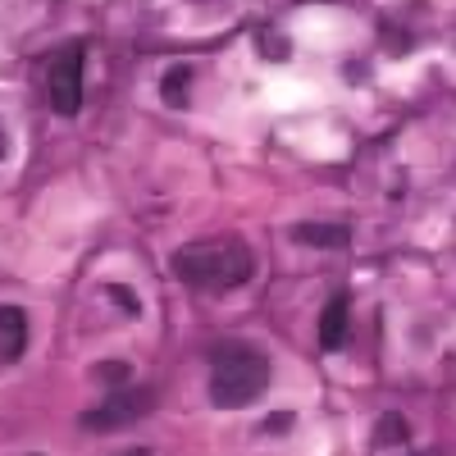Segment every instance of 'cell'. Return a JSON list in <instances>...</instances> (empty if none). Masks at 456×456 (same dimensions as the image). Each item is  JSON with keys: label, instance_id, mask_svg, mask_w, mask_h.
<instances>
[{"label": "cell", "instance_id": "4fadbf2b", "mask_svg": "<svg viewBox=\"0 0 456 456\" xmlns=\"http://www.w3.org/2000/svg\"><path fill=\"white\" fill-rule=\"evenodd\" d=\"M128 456H146V452H128Z\"/></svg>", "mask_w": 456, "mask_h": 456}, {"label": "cell", "instance_id": "5b68a950", "mask_svg": "<svg viewBox=\"0 0 456 456\" xmlns=\"http://www.w3.org/2000/svg\"><path fill=\"white\" fill-rule=\"evenodd\" d=\"M347 329H352V297L338 292V297H329V306L320 311V347L324 352L347 347Z\"/></svg>", "mask_w": 456, "mask_h": 456}, {"label": "cell", "instance_id": "ba28073f", "mask_svg": "<svg viewBox=\"0 0 456 456\" xmlns=\"http://www.w3.org/2000/svg\"><path fill=\"white\" fill-rule=\"evenodd\" d=\"M411 443V425L402 420L397 411H384L374 420V447H406Z\"/></svg>", "mask_w": 456, "mask_h": 456}, {"label": "cell", "instance_id": "7a4b0ae2", "mask_svg": "<svg viewBox=\"0 0 456 456\" xmlns=\"http://www.w3.org/2000/svg\"><path fill=\"white\" fill-rule=\"evenodd\" d=\"M270 388V361L251 342H219L210 352V402L224 411L251 406Z\"/></svg>", "mask_w": 456, "mask_h": 456}, {"label": "cell", "instance_id": "8fae6325", "mask_svg": "<svg viewBox=\"0 0 456 456\" xmlns=\"http://www.w3.org/2000/svg\"><path fill=\"white\" fill-rule=\"evenodd\" d=\"M96 379H105V384H119V388H124V384H128V365H124V361H101V365H96Z\"/></svg>", "mask_w": 456, "mask_h": 456}, {"label": "cell", "instance_id": "8992f818", "mask_svg": "<svg viewBox=\"0 0 456 456\" xmlns=\"http://www.w3.org/2000/svg\"><path fill=\"white\" fill-rule=\"evenodd\" d=\"M28 347V315L19 306H0V365L19 361Z\"/></svg>", "mask_w": 456, "mask_h": 456}, {"label": "cell", "instance_id": "3957f363", "mask_svg": "<svg viewBox=\"0 0 456 456\" xmlns=\"http://www.w3.org/2000/svg\"><path fill=\"white\" fill-rule=\"evenodd\" d=\"M83 69H87V46L83 42H69L55 51L51 69H46V92H51V105L55 114L73 119L83 105Z\"/></svg>", "mask_w": 456, "mask_h": 456}, {"label": "cell", "instance_id": "6da1fadb", "mask_svg": "<svg viewBox=\"0 0 456 456\" xmlns=\"http://www.w3.org/2000/svg\"><path fill=\"white\" fill-rule=\"evenodd\" d=\"M169 270L192 292H228V288H242L256 274V256L238 238H201V242L178 247Z\"/></svg>", "mask_w": 456, "mask_h": 456}, {"label": "cell", "instance_id": "30bf717a", "mask_svg": "<svg viewBox=\"0 0 456 456\" xmlns=\"http://www.w3.org/2000/svg\"><path fill=\"white\" fill-rule=\"evenodd\" d=\"M105 292H110L114 306H124L128 315H137V311H142V301H137V292H133V288H124V283H110Z\"/></svg>", "mask_w": 456, "mask_h": 456}, {"label": "cell", "instance_id": "52a82bcc", "mask_svg": "<svg viewBox=\"0 0 456 456\" xmlns=\"http://www.w3.org/2000/svg\"><path fill=\"white\" fill-rule=\"evenodd\" d=\"M347 224H297L292 228V242L301 247H347Z\"/></svg>", "mask_w": 456, "mask_h": 456}, {"label": "cell", "instance_id": "9c48e42d", "mask_svg": "<svg viewBox=\"0 0 456 456\" xmlns=\"http://www.w3.org/2000/svg\"><path fill=\"white\" fill-rule=\"evenodd\" d=\"M187 83H192V69H187V64H174L165 78H160V96H165V105L183 110V105H187Z\"/></svg>", "mask_w": 456, "mask_h": 456}, {"label": "cell", "instance_id": "277c9868", "mask_svg": "<svg viewBox=\"0 0 456 456\" xmlns=\"http://www.w3.org/2000/svg\"><path fill=\"white\" fill-rule=\"evenodd\" d=\"M151 402H156V393H151V388H128V393H114V397H105L101 406L83 411V429H92V434H114V429H128V425H137L142 415L151 411Z\"/></svg>", "mask_w": 456, "mask_h": 456}, {"label": "cell", "instance_id": "7c38bea8", "mask_svg": "<svg viewBox=\"0 0 456 456\" xmlns=\"http://www.w3.org/2000/svg\"><path fill=\"white\" fill-rule=\"evenodd\" d=\"M292 429V415L288 411H279V415H270V420H265V434H288Z\"/></svg>", "mask_w": 456, "mask_h": 456}]
</instances>
